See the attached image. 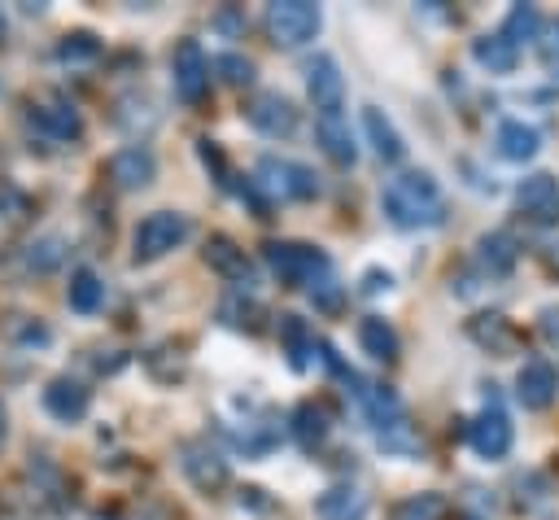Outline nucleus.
Masks as SVG:
<instances>
[{"label": "nucleus", "instance_id": "1", "mask_svg": "<svg viewBox=\"0 0 559 520\" xmlns=\"http://www.w3.org/2000/svg\"><path fill=\"white\" fill-rule=\"evenodd\" d=\"M384 218L402 232H419V227H437L445 218V197L437 188V179L428 170H402L384 184L380 192Z\"/></svg>", "mask_w": 559, "mask_h": 520}, {"label": "nucleus", "instance_id": "2", "mask_svg": "<svg viewBox=\"0 0 559 520\" xmlns=\"http://www.w3.org/2000/svg\"><path fill=\"white\" fill-rule=\"evenodd\" d=\"M188 232H192V223L179 210H153V214H144L135 223V232H131V262L135 267H148V262L166 258L170 249H179L188 240Z\"/></svg>", "mask_w": 559, "mask_h": 520}, {"label": "nucleus", "instance_id": "3", "mask_svg": "<svg viewBox=\"0 0 559 520\" xmlns=\"http://www.w3.org/2000/svg\"><path fill=\"white\" fill-rule=\"evenodd\" d=\"M262 258L266 267L288 284V288H314V280L328 275V253L314 249V245H301V240H266L262 245Z\"/></svg>", "mask_w": 559, "mask_h": 520}, {"label": "nucleus", "instance_id": "4", "mask_svg": "<svg viewBox=\"0 0 559 520\" xmlns=\"http://www.w3.org/2000/svg\"><path fill=\"white\" fill-rule=\"evenodd\" d=\"M323 13L319 4L310 0H271L266 13H262V26H266V39L275 48H301L306 39H314Z\"/></svg>", "mask_w": 559, "mask_h": 520}, {"label": "nucleus", "instance_id": "5", "mask_svg": "<svg viewBox=\"0 0 559 520\" xmlns=\"http://www.w3.org/2000/svg\"><path fill=\"white\" fill-rule=\"evenodd\" d=\"M258 184H262L271 197H280V201H310V197H319L314 170L301 166V162L275 157V153L258 157Z\"/></svg>", "mask_w": 559, "mask_h": 520}, {"label": "nucleus", "instance_id": "6", "mask_svg": "<svg viewBox=\"0 0 559 520\" xmlns=\"http://www.w3.org/2000/svg\"><path fill=\"white\" fill-rule=\"evenodd\" d=\"M179 468H183V476H188V485H192L197 494H218V489L231 481L223 450H214L205 437H188V441L179 446Z\"/></svg>", "mask_w": 559, "mask_h": 520}, {"label": "nucleus", "instance_id": "7", "mask_svg": "<svg viewBox=\"0 0 559 520\" xmlns=\"http://www.w3.org/2000/svg\"><path fill=\"white\" fill-rule=\"evenodd\" d=\"M515 210L533 227H559V179L550 170H533L515 188Z\"/></svg>", "mask_w": 559, "mask_h": 520}, {"label": "nucleus", "instance_id": "8", "mask_svg": "<svg viewBox=\"0 0 559 520\" xmlns=\"http://www.w3.org/2000/svg\"><path fill=\"white\" fill-rule=\"evenodd\" d=\"M170 74H175V96L183 105H201L205 87H210V61L201 52L197 39H179L170 52Z\"/></svg>", "mask_w": 559, "mask_h": 520}, {"label": "nucleus", "instance_id": "9", "mask_svg": "<svg viewBox=\"0 0 559 520\" xmlns=\"http://www.w3.org/2000/svg\"><path fill=\"white\" fill-rule=\"evenodd\" d=\"M245 118H249L253 131H262V135H271V140H284V135L297 131V105H293L284 92H258V96L249 101Z\"/></svg>", "mask_w": 559, "mask_h": 520}, {"label": "nucleus", "instance_id": "10", "mask_svg": "<svg viewBox=\"0 0 559 520\" xmlns=\"http://www.w3.org/2000/svg\"><path fill=\"white\" fill-rule=\"evenodd\" d=\"M105 175H109V184H114L118 192H140V188L153 184L157 157H153V149H144V144H127V149H118V153L105 162Z\"/></svg>", "mask_w": 559, "mask_h": 520}, {"label": "nucleus", "instance_id": "11", "mask_svg": "<svg viewBox=\"0 0 559 520\" xmlns=\"http://www.w3.org/2000/svg\"><path fill=\"white\" fill-rule=\"evenodd\" d=\"M511 419H507V411L498 406V402H485V411L467 424V441H472V450L480 454V459H502L507 450H511Z\"/></svg>", "mask_w": 559, "mask_h": 520}, {"label": "nucleus", "instance_id": "12", "mask_svg": "<svg viewBox=\"0 0 559 520\" xmlns=\"http://www.w3.org/2000/svg\"><path fill=\"white\" fill-rule=\"evenodd\" d=\"M555 393H559L555 367H550L542 354L524 358V367H520V376H515V398H520V406H524V411H546V406L555 402Z\"/></svg>", "mask_w": 559, "mask_h": 520}, {"label": "nucleus", "instance_id": "13", "mask_svg": "<svg viewBox=\"0 0 559 520\" xmlns=\"http://www.w3.org/2000/svg\"><path fill=\"white\" fill-rule=\"evenodd\" d=\"M306 92H310V101H314L319 114H341V105H345V79H341V66L328 52H319L306 66Z\"/></svg>", "mask_w": 559, "mask_h": 520}, {"label": "nucleus", "instance_id": "14", "mask_svg": "<svg viewBox=\"0 0 559 520\" xmlns=\"http://www.w3.org/2000/svg\"><path fill=\"white\" fill-rule=\"evenodd\" d=\"M87 406H92V389H87L83 380H74V376H52V380H48V389H44V411H48L52 419L79 424V419L87 415Z\"/></svg>", "mask_w": 559, "mask_h": 520}, {"label": "nucleus", "instance_id": "15", "mask_svg": "<svg viewBox=\"0 0 559 520\" xmlns=\"http://www.w3.org/2000/svg\"><path fill=\"white\" fill-rule=\"evenodd\" d=\"M31 118L52 135V140H79L83 135V118H79V109L66 101V96H39L35 105H31Z\"/></svg>", "mask_w": 559, "mask_h": 520}, {"label": "nucleus", "instance_id": "16", "mask_svg": "<svg viewBox=\"0 0 559 520\" xmlns=\"http://www.w3.org/2000/svg\"><path fill=\"white\" fill-rule=\"evenodd\" d=\"M367 511H371V498H367L358 485H349V481L328 485V489L314 498V516H319V520H367Z\"/></svg>", "mask_w": 559, "mask_h": 520}, {"label": "nucleus", "instance_id": "17", "mask_svg": "<svg viewBox=\"0 0 559 520\" xmlns=\"http://www.w3.org/2000/svg\"><path fill=\"white\" fill-rule=\"evenodd\" d=\"M467 336L476 341V345H485L489 354H515L520 350V332H515V323L507 319V315H498V310H489V315H476V319H467Z\"/></svg>", "mask_w": 559, "mask_h": 520}, {"label": "nucleus", "instance_id": "18", "mask_svg": "<svg viewBox=\"0 0 559 520\" xmlns=\"http://www.w3.org/2000/svg\"><path fill=\"white\" fill-rule=\"evenodd\" d=\"M314 140H319V149H323L328 162H336V166H354L358 149H354L349 122H345L341 114H319V118H314Z\"/></svg>", "mask_w": 559, "mask_h": 520}, {"label": "nucleus", "instance_id": "19", "mask_svg": "<svg viewBox=\"0 0 559 520\" xmlns=\"http://www.w3.org/2000/svg\"><path fill=\"white\" fill-rule=\"evenodd\" d=\"M201 258H205V267H210L214 275H223V280H245V284H249V275H253V267H249L245 249H240L231 236H223V232L205 240Z\"/></svg>", "mask_w": 559, "mask_h": 520}, {"label": "nucleus", "instance_id": "20", "mask_svg": "<svg viewBox=\"0 0 559 520\" xmlns=\"http://www.w3.org/2000/svg\"><path fill=\"white\" fill-rule=\"evenodd\" d=\"M515 258H520V249H515V240H511L507 232H485V236L476 240V267H480V275H489V280L511 275V271H515Z\"/></svg>", "mask_w": 559, "mask_h": 520}, {"label": "nucleus", "instance_id": "21", "mask_svg": "<svg viewBox=\"0 0 559 520\" xmlns=\"http://www.w3.org/2000/svg\"><path fill=\"white\" fill-rule=\"evenodd\" d=\"M362 131H367V140H371V149H376V157L380 162H402L406 157V144H402V135H397V127L389 122V114L384 109H376V105H367L362 109Z\"/></svg>", "mask_w": 559, "mask_h": 520}, {"label": "nucleus", "instance_id": "22", "mask_svg": "<svg viewBox=\"0 0 559 520\" xmlns=\"http://www.w3.org/2000/svg\"><path fill=\"white\" fill-rule=\"evenodd\" d=\"M493 144H498V157H502V162H528V157L537 153L542 135H537V127H528V122H520V118H507V122H498Z\"/></svg>", "mask_w": 559, "mask_h": 520}, {"label": "nucleus", "instance_id": "23", "mask_svg": "<svg viewBox=\"0 0 559 520\" xmlns=\"http://www.w3.org/2000/svg\"><path fill=\"white\" fill-rule=\"evenodd\" d=\"M358 345H362V354H371L376 363H393V358H397V350H402V341H397L393 323H389V319H380V315H367V319L358 323Z\"/></svg>", "mask_w": 559, "mask_h": 520}, {"label": "nucleus", "instance_id": "24", "mask_svg": "<svg viewBox=\"0 0 559 520\" xmlns=\"http://www.w3.org/2000/svg\"><path fill=\"white\" fill-rule=\"evenodd\" d=\"M328 428H332V415L323 411V402H301L293 411V437L301 450H319L328 441Z\"/></svg>", "mask_w": 559, "mask_h": 520}, {"label": "nucleus", "instance_id": "25", "mask_svg": "<svg viewBox=\"0 0 559 520\" xmlns=\"http://www.w3.org/2000/svg\"><path fill=\"white\" fill-rule=\"evenodd\" d=\"M472 57H476V66H485L489 74H511L515 61H520V48L507 44L502 31H498V35H480V39H472Z\"/></svg>", "mask_w": 559, "mask_h": 520}, {"label": "nucleus", "instance_id": "26", "mask_svg": "<svg viewBox=\"0 0 559 520\" xmlns=\"http://www.w3.org/2000/svg\"><path fill=\"white\" fill-rule=\"evenodd\" d=\"M66 302H70V310H79V315H92V310L105 302V284H100V275H96L92 267H79V271H70V288H66Z\"/></svg>", "mask_w": 559, "mask_h": 520}, {"label": "nucleus", "instance_id": "27", "mask_svg": "<svg viewBox=\"0 0 559 520\" xmlns=\"http://www.w3.org/2000/svg\"><path fill=\"white\" fill-rule=\"evenodd\" d=\"M502 39L515 44V48L542 39V13L533 4H511L507 9V22H502Z\"/></svg>", "mask_w": 559, "mask_h": 520}, {"label": "nucleus", "instance_id": "28", "mask_svg": "<svg viewBox=\"0 0 559 520\" xmlns=\"http://www.w3.org/2000/svg\"><path fill=\"white\" fill-rule=\"evenodd\" d=\"M450 516V503L441 498V494H411V498H402L397 507H393V520H445Z\"/></svg>", "mask_w": 559, "mask_h": 520}, {"label": "nucleus", "instance_id": "29", "mask_svg": "<svg viewBox=\"0 0 559 520\" xmlns=\"http://www.w3.org/2000/svg\"><path fill=\"white\" fill-rule=\"evenodd\" d=\"M280 336L288 345V363L301 371L306 367V354H314V336L306 332V323L297 315H280Z\"/></svg>", "mask_w": 559, "mask_h": 520}, {"label": "nucleus", "instance_id": "30", "mask_svg": "<svg viewBox=\"0 0 559 520\" xmlns=\"http://www.w3.org/2000/svg\"><path fill=\"white\" fill-rule=\"evenodd\" d=\"M376 441H380L384 450H393V454H419V450H424V441L415 437V428L406 424V415L380 424V428H376Z\"/></svg>", "mask_w": 559, "mask_h": 520}, {"label": "nucleus", "instance_id": "31", "mask_svg": "<svg viewBox=\"0 0 559 520\" xmlns=\"http://www.w3.org/2000/svg\"><path fill=\"white\" fill-rule=\"evenodd\" d=\"M218 315H223L227 328H245V332H258V328H262V306H258L253 297H240V293H231V297L218 306Z\"/></svg>", "mask_w": 559, "mask_h": 520}, {"label": "nucleus", "instance_id": "32", "mask_svg": "<svg viewBox=\"0 0 559 520\" xmlns=\"http://www.w3.org/2000/svg\"><path fill=\"white\" fill-rule=\"evenodd\" d=\"M100 57V44H96V35H87V31H70L61 44H57V61L61 66H79V61H96Z\"/></svg>", "mask_w": 559, "mask_h": 520}, {"label": "nucleus", "instance_id": "33", "mask_svg": "<svg viewBox=\"0 0 559 520\" xmlns=\"http://www.w3.org/2000/svg\"><path fill=\"white\" fill-rule=\"evenodd\" d=\"M210 66H214V74H218L223 83H231V87H249V83H253V61L240 57V52H218Z\"/></svg>", "mask_w": 559, "mask_h": 520}, {"label": "nucleus", "instance_id": "34", "mask_svg": "<svg viewBox=\"0 0 559 520\" xmlns=\"http://www.w3.org/2000/svg\"><path fill=\"white\" fill-rule=\"evenodd\" d=\"M57 262H61V236H44V240H35L26 249V267L31 271H52Z\"/></svg>", "mask_w": 559, "mask_h": 520}, {"label": "nucleus", "instance_id": "35", "mask_svg": "<svg viewBox=\"0 0 559 520\" xmlns=\"http://www.w3.org/2000/svg\"><path fill=\"white\" fill-rule=\"evenodd\" d=\"M537 57H542L546 74H555V79H559V26H555L546 39H537Z\"/></svg>", "mask_w": 559, "mask_h": 520}, {"label": "nucleus", "instance_id": "36", "mask_svg": "<svg viewBox=\"0 0 559 520\" xmlns=\"http://www.w3.org/2000/svg\"><path fill=\"white\" fill-rule=\"evenodd\" d=\"M542 332H546V336H559V310H555V306L542 310Z\"/></svg>", "mask_w": 559, "mask_h": 520}, {"label": "nucleus", "instance_id": "37", "mask_svg": "<svg viewBox=\"0 0 559 520\" xmlns=\"http://www.w3.org/2000/svg\"><path fill=\"white\" fill-rule=\"evenodd\" d=\"M380 288H389V275L371 271V275H367V293H380Z\"/></svg>", "mask_w": 559, "mask_h": 520}, {"label": "nucleus", "instance_id": "38", "mask_svg": "<svg viewBox=\"0 0 559 520\" xmlns=\"http://www.w3.org/2000/svg\"><path fill=\"white\" fill-rule=\"evenodd\" d=\"M4 441H9V411H4V402H0V450H4Z\"/></svg>", "mask_w": 559, "mask_h": 520}, {"label": "nucleus", "instance_id": "39", "mask_svg": "<svg viewBox=\"0 0 559 520\" xmlns=\"http://www.w3.org/2000/svg\"><path fill=\"white\" fill-rule=\"evenodd\" d=\"M0 44H4V17H0Z\"/></svg>", "mask_w": 559, "mask_h": 520}, {"label": "nucleus", "instance_id": "40", "mask_svg": "<svg viewBox=\"0 0 559 520\" xmlns=\"http://www.w3.org/2000/svg\"><path fill=\"white\" fill-rule=\"evenodd\" d=\"M92 520H114V516H92Z\"/></svg>", "mask_w": 559, "mask_h": 520}, {"label": "nucleus", "instance_id": "41", "mask_svg": "<svg viewBox=\"0 0 559 520\" xmlns=\"http://www.w3.org/2000/svg\"><path fill=\"white\" fill-rule=\"evenodd\" d=\"M459 520H476V516H459Z\"/></svg>", "mask_w": 559, "mask_h": 520}]
</instances>
